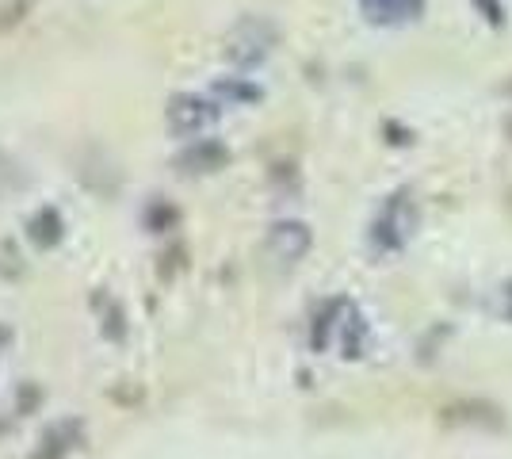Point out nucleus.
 <instances>
[{
  "label": "nucleus",
  "instance_id": "f257e3e1",
  "mask_svg": "<svg viewBox=\"0 0 512 459\" xmlns=\"http://www.w3.org/2000/svg\"><path fill=\"white\" fill-rule=\"evenodd\" d=\"M417 222H421L417 203L402 188V192L386 196V203L379 207V215L371 222V245L379 253H402L409 241H413V234H417Z\"/></svg>",
  "mask_w": 512,
  "mask_h": 459
},
{
  "label": "nucleus",
  "instance_id": "f03ea898",
  "mask_svg": "<svg viewBox=\"0 0 512 459\" xmlns=\"http://www.w3.org/2000/svg\"><path fill=\"white\" fill-rule=\"evenodd\" d=\"M276 43H279V31L272 23L260 20V16H245V20H237L234 27H230V35H226V58L241 69H253L272 58Z\"/></svg>",
  "mask_w": 512,
  "mask_h": 459
},
{
  "label": "nucleus",
  "instance_id": "7ed1b4c3",
  "mask_svg": "<svg viewBox=\"0 0 512 459\" xmlns=\"http://www.w3.org/2000/svg\"><path fill=\"white\" fill-rule=\"evenodd\" d=\"M165 123L176 138H203L218 123V104L207 100V96H195V92H176L165 108Z\"/></svg>",
  "mask_w": 512,
  "mask_h": 459
},
{
  "label": "nucleus",
  "instance_id": "20e7f679",
  "mask_svg": "<svg viewBox=\"0 0 512 459\" xmlns=\"http://www.w3.org/2000/svg\"><path fill=\"white\" fill-rule=\"evenodd\" d=\"M310 245H314V234L299 219H283L268 230V253L283 264H299L310 253Z\"/></svg>",
  "mask_w": 512,
  "mask_h": 459
},
{
  "label": "nucleus",
  "instance_id": "39448f33",
  "mask_svg": "<svg viewBox=\"0 0 512 459\" xmlns=\"http://www.w3.org/2000/svg\"><path fill=\"white\" fill-rule=\"evenodd\" d=\"M226 161H230V150L214 138H195L192 146L176 157L180 173H218V169H226Z\"/></svg>",
  "mask_w": 512,
  "mask_h": 459
},
{
  "label": "nucleus",
  "instance_id": "423d86ee",
  "mask_svg": "<svg viewBox=\"0 0 512 459\" xmlns=\"http://www.w3.org/2000/svg\"><path fill=\"white\" fill-rule=\"evenodd\" d=\"M363 16L371 23H413L421 20L425 12V0H360Z\"/></svg>",
  "mask_w": 512,
  "mask_h": 459
},
{
  "label": "nucleus",
  "instance_id": "0eeeda50",
  "mask_svg": "<svg viewBox=\"0 0 512 459\" xmlns=\"http://www.w3.org/2000/svg\"><path fill=\"white\" fill-rule=\"evenodd\" d=\"M73 440H77V425H73V421L50 425L43 437V448H39V456L35 459H65L69 452H73Z\"/></svg>",
  "mask_w": 512,
  "mask_h": 459
},
{
  "label": "nucleus",
  "instance_id": "6e6552de",
  "mask_svg": "<svg viewBox=\"0 0 512 459\" xmlns=\"http://www.w3.org/2000/svg\"><path fill=\"white\" fill-rule=\"evenodd\" d=\"M363 341H367V322H363L360 310L348 303V310H344V318H341V349H344V356H348V360H352V356H360Z\"/></svg>",
  "mask_w": 512,
  "mask_h": 459
},
{
  "label": "nucleus",
  "instance_id": "1a4fd4ad",
  "mask_svg": "<svg viewBox=\"0 0 512 459\" xmlns=\"http://www.w3.org/2000/svg\"><path fill=\"white\" fill-rule=\"evenodd\" d=\"M31 241L35 245H43V249H50V245H58L62 241V234H65V226H62V219H58V211L54 207H46V211H39L35 219H31Z\"/></svg>",
  "mask_w": 512,
  "mask_h": 459
},
{
  "label": "nucleus",
  "instance_id": "9d476101",
  "mask_svg": "<svg viewBox=\"0 0 512 459\" xmlns=\"http://www.w3.org/2000/svg\"><path fill=\"white\" fill-rule=\"evenodd\" d=\"M214 92H218L226 104H256V100H260V88L245 85V81H237V77L234 81H218Z\"/></svg>",
  "mask_w": 512,
  "mask_h": 459
},
{
  "label": "nucleus",
  "instance_id": "9b49d317",
  "mask_svg": "<svg viewBox=\"0 0 512 459\" xmlns=\"http://www.w3.org/2000/svg\"><path fill=\"white\" fill-rule=\"evenodd\" d=\"M474 8L490 20V27H501V23H505V4H501V0H474Z\"/></svg>",
  "mask_w": 512,
  "mask_h": 459
},
{
  "label": "nucleus",
  "instance_id": "f8f14e48",
  "mask_svg": "<svg viewBox=\"0 0 512 459\" xmlns=\"http://www.w3.org/2000/svg\"><path fill=\"white\" fill-rule=\"evenodd\" d=\"M501 318H509L512 322V280L501 287Z\"/></svg>",
  "mask_w": 512,
  "mask_h": 459
},
{
  "label": "nucleus",
  "instance_id": "ddd939ff",
  "mask_svg": "<svg viewBox=\"0 0 512 459\" xmlns=\"http://www.w3.org/2000/svg\"><path fill=\"white\" fill-rule=\"evenodd\" d=\"M8 345H12V329L0 326V356H4V349H8Z\"/></svg>",
  "mask_w": 512,
  "mask_h": 459
}]
</instances>
